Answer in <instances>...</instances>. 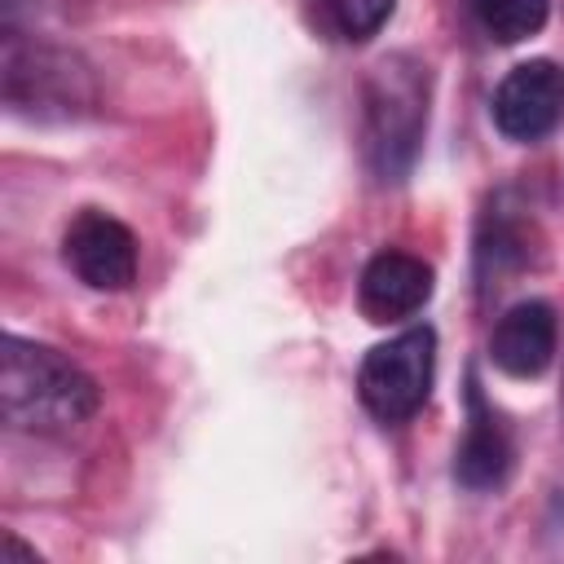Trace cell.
I'll return each mask as SVG.
<instances>
[{"instance_id":"obj_1","label":"cell","mask_w":564,"mask_h":564,"mask_svg":"<svg viewBox=\"0 0 564 564\" xmlns=\"http://www.w3.org/2000/svg\"><path fill=\"white\" fill-rule=\"evenodd\" d=\"M0 410L13 432H70L97 410V383L57 348L4 335Z\"/></svg>"},{"instance_id":"obj_2","label":"cell","mask_w":564,"mask_h":564,"mask_svg":"<svg viewBox=\"0 0 564 564\" xmlns=\"http://www.w3.org/2000/svg\"><path fill=\"white\" fill-rule=\"evenodd\" d=\"M432 370H436V335L427 326H410L375 344L357 375L366 410L383 423H401L419 414V405L432 392Z\"/></svg>"},{"instance_id":"obj_3","label":"cell","mask_w":564,"mask_h":564,"mask_svg":"<svg viewBox=\"0 0 564 564\" xmlns=\"http://www.w3.org/2000/svg\"><path fill=\"white\" fill-rule=\"evenodd\" d=\"M66 264L75 269L79 282L93 291H123L137 278V238L123 220L88 207L70 220L66 242H62Z\"/></svg>"},{"instance_id":"obj_4","label":"cell","mask_w":564,"mask_h":564,"mask_svg":"<svg viewBox=\"0 0 564 564\" xmlns=\"http://www.w3.org/2000/svg\"><path fill=\"white\" fill-rule=\"evenodd\" d=\"M564 119V70L555 62H520L494 93V123L511 141H538Z\"/></svg>"},{"instance_id":"obj_5","label":"cell","mask_w":564,"mask_h":564,"mask_svg":"<svg viewBox=\"0 0 564 564\" xmlns=\"http://www.w3.org/2000/svg\"><path fill=\"white\" fill-rule=\"evenodd\" d=\"M397 66V62H392ZM388 62L379 66V93H370V123H375V150L383 172H401L414 154V137L423 123V97L419 84Z\"/></svg>"},{"instance_id":"obj_6","label":"cell","mask_w":564,"mask_h":564,"mask_svg":"<svg viewBox=\"0 0 564 564\" xmlns=\"http://www.w3.org/2000/svg\"><path fill=\"white\" fill-rule=\"evenodd\" d=\"M489 352H494V366L516 375V379L542 375L555 357V308L546 300L511 304L494 326Z\"/></svg>"},{"instance_id":"obj_7","label":"cell","mask_w":564,"mask_h":564,"mask_svg":"<svg viewBox=\"0 0 564 564\" xmlns=\"http://www.w3.org/2000/svg\"><path fill=\"white\" fill-rule=\"evenodd\" d=\"M432 300V269L405 251H379L361 273V308L370 322H401Z\"/></svg>"},{"instance_id":"obj_8","label":"cell","mask_w":564,"mask_h":564,"mask_svg":"<svg viewBox=\"0 0 564 564\" xmlns=\"http://www.w3.org/2000/svg\"><path fill=\"white\" fill-rule=\"evenodd\" d=\"M507 471H511V441H507L502 423L485 410L480 392H471V423H467V436L458 445L454 476L467 489H494L507 480Z\"/></svg>"},{"instance_id":"obj_9","label":"cell","mask_w":564,"mask_h":564,"mask_svg":"<svg viewBox=\"0 0 564 564\" xmlns=\"http://www.w3.org/2000/svg\"><path fill=\"white\" fill-rule=\"evenodd\" d=\"M476 13H480V26L494 40L520 44V40H529L546 26L551 0H476Z\"/></svg>"},{"instance_id":"obj_10","label":"cell","mask_w":564,"mask_h":564,"mask_svg":"<svg viewBox=\"0 0 564 564\" xmlns=\"http://www.w3.org/2000/svg\"><path fill=\"white\" fill-rule=\"evenodd\" d=\"M397 0H317V18L335 40H370L388 18Z\"/></svg>"}]
</instances>
